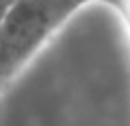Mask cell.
I'll return each instance as SVG.
<instances>
[{
    "mask_svg": "<svg viewBox=\"0 0 130 126\" xmlns=\"http://www.w3.org/2000/svg\"><path fill=\"white\" fill-rule=\"evenodd\" d=\"M90 0H13L0 19V90Z\"/></svg>",
    "mask_w": 130,
    "mask_h": 126,
    "instance_id": "cell-1",
    "label": "cell"
}]
</instances>
